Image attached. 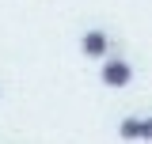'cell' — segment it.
I'll return each instance as SVG.
<instances>
[{"mask_svg": "<svg viewBox=\"0 0 152 144\" xmlns=\"http://www.w3.org/2000/svg\"><path fill=\"white\" fill-rule=\"evenodd\" d=\"M129 76H133L129 61H107V65H103V84H107V87H126Z\"/></svg>", "mask_w": 152, "mask_h": 144, "instance_id": "obj_1", "label": "cell"}, {"mask_svg": "<svg viewBox=\"0 0 152 144\" xmlns=\"http://www.w3.org/2000/svg\"><path fill=\"white\" fill-rule=\"evenodd\" d=\"M80 46H84L88 57H103V53H107V34H103V31H88Z\"/></svg>", "mask_w": 152, "mask_h": 144, "instance_id": "obj_2", "label": "cell"}, {"mask_svg": "<svg viewBox=\"0 0 152 144\" xmlns=\"http://www.w3.org/2000/svg\"><path fill=\"white\" fill-rule=\"evenodd\" d=\"M137 129H141V121H137V118H126V121L118 125V137H122V140H137Z\"/></svg>", "mask_w": 152, "mask_h": 144, "instance_id": "obj_3", "label": "cell"}, {"mask_svg": "<svg viewBox=\"0 0 152 144\" xmlns=\"http://www.w3.org/2000/svg\"><path fill=\"white\" fill-rule=\"evenodd\" d=\"M137 137H145V140H152V118H148V121H141V129H137Z\"/></svg>", "mask_w": 152, "mask_h": 144, "instance_id": "obj_4", "label": "cell"}]
</instances>
